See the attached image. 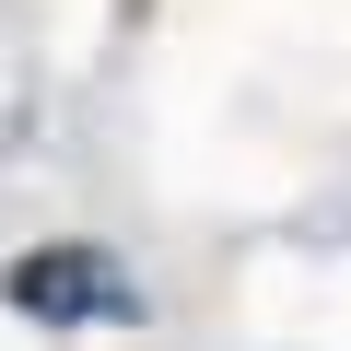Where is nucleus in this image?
<instances>
[{
	"instance_id": "obj_1",
	"label": "nucleus",
	"mask_w": 351,
	"mask_h": 351,
	"mask_svg": "<svg viewBox=\"0 0 351 351\" xmlns=\"http://www.w3.org/2000/svg\"><path fill=\"white\" fill-rule=\"evenodd\" d=\"M0 293H12L24 316H47V328H129L141 316V293H129V269L106 246H24Z\"/></svg>"
}]
</instances>
